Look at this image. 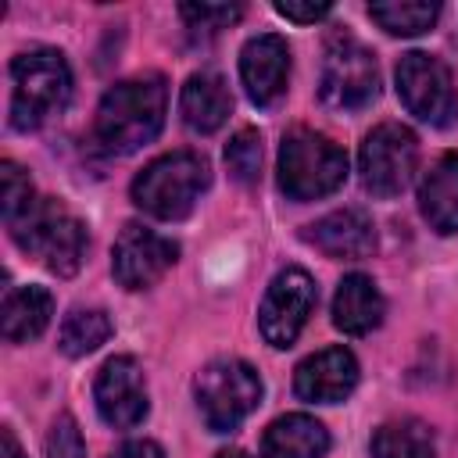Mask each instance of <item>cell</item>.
<instances>
[{
	"label": "cell",
	"mask_w": 458,
	"mask_h": 458,
	"mask_svg": "<svg viewBox=\"0 0 458 458\" xmlns=\"http://www.w3.org/2000/svg\"><path fill=\"white\" fill-rule=\"evenodd\" d=\"M54 315V297L43 286H18L4 297V336L11 344L36 340Z\"/></svg>",
	"instance_id": "20"
},
{
	"label": "cell",
	"mask_w": 458,
	"mask_h": 458,
	"mask_svg": "<svg viewBox=\"0 0 458 458\" xmlns=\"http://www.w3.org/2000/svg\"><path fill=\"white\" fill-rule=\"evenodd\" d=\"M179 14H182V21H186L190 32L215 36V32L229 29L243 14V7L240 4H182Z\"/></svg>",
	"instance_id": "25"
},
{
	"label": "cell",
	"mask_w": 458,
	"mask_h": 458,
	"mask_svg": "<svg viewBox=\"0 0 458 458\" xmlns=\"http://www.w3.org/2000/svg\"><path fill=\"white\" fill-rule=\"evenodd\" d=\"M315 301H318V290H315V279L304 268L293 265V268L276 272V279L265 290L261 311H258L261 336L272 347H290L297 340V333L304 329Z\"/></svg>",
	"instance_id": "10"
},
{
	"label": "cell",
	"mask_w": 458,
	"mask_h": 458,
	"mask_svg": "<svg viewBox=\"0 0 458 458\" xmlns=\"http://www.w3.org/2000/svg\"><path fill=\"white\" fill-rule=\"evenodd\" d=\"M347 179V154L344 147H336L329 136L315 132V129H290L279 143V190L304 204V200H318L329 197L333 190H340Z\"/></svg>",
	"instance_id": "5"
},
{
	"label": "cell",
	"mask_w": 458,
	"mask_h": 458,
	"mask_svg": "<svg viewBox=\"0 0 458 458\" xmlns=\"http://www.w3.org/2000/svg\"><path fill=\"white\" fill-rule=\"evenodd\" d=\"M111 336V318L100 308H75L64 322H61V351L68 358H86L93 354L100 344H107Z\"/></svg>",
	"instance_id": "23"
},
{
	"label": "cell",
	"mask_w": 458,
	"mask_h": 458,
	"mask_svg": "<svg viewBox=\"0 0 458 458\" xmlns=\"http://www.w3.org/2000/svg\"><path fill=\"white\" fill-rule=\"evenodd\" d=\"M165 107H168V89L161 75L125 79L104 93L93 122V140L107 154H132L161 132Z\"/></svg>",
	"instance_id": "1"
},
{
	"label": "cell",
	"mask_w": 458,
	"mask_h": 458,
	"mask_svg": "<svg viewBox=\"0 0 458 458\" xmlns=\"http://www.w3.org/2000/svg\"><path fill=\"white\" fill-rule=\"evenodd\" d=\"M369 18L379 29H386L390 36H422L440 18V4H433V0H386V4H369Z\"/></svg>",
	"instance_id": "22"
},
{
	"label": "cell",
	"mask_w": 458,
	"mask_h": 458,
	"mask_svg": "<svg viewBox=\"0 0 458 458\" xmlns=\"http://www.w3.org/2000/svg\"><path fill=\"white\" fill-rule=\"evenodd\" d=\"M240 79H243L247 97L258 107H272L286 93V79H290L286 39L276 32H261V36L247 39L240 50Z\"/></svg>",
	"instance_id": "13"
},
{
	"label": "cell",
	"mask_w": 458,
	"mask_h": 458,
	"mask_svg": "<svg viewBox=\"0 0 458 458\" xmlns=\"http://www.w3.org/2000/svg\"><path fill=\"white\" fill-rule=\"evenodd\" d=\"M358 386V361L347 347H326L304 358L293 372V390L311 404H336Z\"/></svg>",
	"instance_id": "15"
},
{
	"label": "cell",
	"mask_w": 458,
	"mask_h": 458,
	"mask_svg": "<svg viewBox=\"0 0 458 458\" xmlns=\"http://www.w3.org/2000/svg\"><path fill=\"white\" fill-rule=\"evenodd\" d=\"M318 97L333 111H361L379 97V64L351 32H333L326 39Z\"/></svg>",
	"instance_id": "6"
},
{
	"label": "cell",
	"mask_w": 458,
	"mask_h": 458,
	"mask_svg": "<svg viewBox=\"0 0 458 458\" xmlns=\"http://www.w3.org/2000/svg\"><path fill=\"white\" fill-rule=\"evenodd\" d=\"M372 458H437V444L426 422L397 419L372 433Z\"/></svg>",
	"instance_id": "21"
},
{
	"label": "cell",
	"mask_w": 458,
	"mask_h": 458,
	"mask_svg": "<svg viewBox=\"0 0 458 458\" xmlns=\"http://www.w3.org/2000/svg\"><path fill=\"white\" fill-rule=\"evenodd\" d=\"M229 107H233V97H229V86L218 72H193L186 79L182 97H179V111L193 132L208 136V132L222 129L229 118Z\"/></svg>",
	"instance_id": "18"
},
{
	"label": "cell",
	"mask_w": 458,
	"mask_h": 458,
	"mask_svg": "<svg viewBox=\"0 0 458 458\" xmlns=\"http://www.w3.org/2000/svg\"><path fill=\"white\" fill-rule=\"evenodd\" d=\"M383 293L365 272H351L340 279L333 297V326L347 336H365L383 322Z\"/></svg>",
	"instance_id": "16"
},
{
	"label": "cell",
	"mask_w": 458,
	"mask_h": 458,
	"mask_svg": "<svg viewBox=\"0 0 458 458\" xmlns=\"http://www.w3.org/2000/svg\"><path fill=\"white\" fill-rule=\"evenodd\" d=\"M397 97L401 104L429 125H447L454 114V82L451 68L422 50H411L397 61Z\"/></svg>",
	"instance_id": "9"
},
{
	"label": "cell",
	"mask_w": 458,
	"mask_h": 458,
	"mask_svg": "<svg viewBox=\"0 0 458 458\" xmlns=\"http://www.w3.org/2000/svg\"><path fill=\"white\" fill-rule=\"evenodd\" d=\"M175 258H179V247L168 236L140 222H125L111 250V272L125 290H147L175 265Z\"/></svg>",
	"instance_id": "11"
},
{
	"label": "cell",
	"mask_w": 458,
	"mask_h": 458,
	"mask_svg": "<svg viewBox=\"0 0 458 458\" xmlns=\"http://www.w3.org/2000/svg\"><path fill=\"white\" fill-rule=\"evenodd\" d=\"M193 394H197V408H200L208 429L211 433H229L258 408L261 379L247 361L218 358V361L200 369V376L193 383Z\"/></svg>",
	"instance_id": "7"
},
{
	"label": "cell",
	"mask_w": 458,
	"mask_h": 458,
	"mask_svg": "<svg viewBox=\"0 0 458 458\" xmlns=\"http://www.w3.org/2000/svg\"><path fill=\"white\" fill-rule=\"evenodd\" d=\"M47 458H86V444H82V433L72 415L54 419L50 437H47Z\"/></svg>",
	"instance_id": "27"
},
{
	"label": "cell",
	"mask_w": 458,
	"mask_h": 458,
	"mask_svg": "<svg viewBox=\"0 0 458 458\" xmlns=\"http://www.w3.org/2000/svg\"><path fill=\"white\" fill-rule=\"evenodd\" d=\"M11 240L43 261L54 276H75L86 254V225L57 200V197H36L25 215H18L11 225Z\"/></svg>",
	"instance_id": "4"
},
{
	"label": "cell",
	"mask_w": 458,
	"mask_h": 458,
	"mask_svg": "<svg viewBox=\"0 0 458 458\" xmlns=\"http://www.w3.org/2000/svg\"><path fill=\"white\" fill-rule=\"evenodd\" d=\"M111 458H165V451L154 440H125Z\"/></svg>",
	"instance_id": "29"
},
{
	"label": "cell",
	"mask_w": 458,
	"mask_h": 458,
	"mask_svg": "<svg viewBox=\"0 0 458 458\" xmlns=\"http://www.w3.org/2000/svg\"><path fill=\"white\" fill-rule=\"evenodd\" d=\"M333 11V4H326V0H279L276 4V14H283L286 21H301V25H308V21H318V18H326Z\"/></svg>",
	"instance_id": "28"
},
{
	"label": "cell",
	"mask_w": 458,
	"mask_h": 458,
	"mask_svg": "<svg viewBox=\"0 0 458 458\" xmlns=\"http://www.w3.org/2000/svg\"><path fill=\"white\" fill-rule=\"evenodd\" d=\"M415 165H419V140L408 125L401 122H383L376 125L365 143H361V154H358V172H361V186L365 193L386 200V197H397L411 175H415Z\"/></svg>",
	"instance_id": "8"
},
{
	"label": "cell",
	"mask_w": 458,
	"mask_h": 458,
	"mask_svg": "<svg viewBox=\"0 0 458 458\" xmlns=\"http://www.w3.org/2000/svg\"><path fill=\"white\" fill-rule=\"evenodd\" d=\"M93 397H97L100 419L114 429L140 426L147 419V408H150L143 369L129 354H114L104 361V369L97 372V383H93Z\"/></svg>",
	"instance_id": "12"
},
{
	"label": "cell",
	"mask_w": 458,
	"mask_h": 458,
	"mask_svg": "<svg viewBox=\"0 0 458 458\" xmlns=\"http://www.w3.org/2000/svg\"><path fill=\"white\" fill-rule=\"evenodd\" d=\"M0 186H4V222L11 225L18 215H25V211L32 208L36 193H32L29 175H25L14 161H4V168H0Z\"/></svg>",
	"instance_id": "26"
},
{
	"label": "cell",
	"mask_w": 458,
	"mask_h": 458,
	"mask_svg": "<svg viewBox=\"0 0 458 458\" xmlns=\"http://www.w3.org/2000/svg\"><path fill=\"white\" fill-rule=\"evenodd\" d=\"M329 433L311 415H279L261 437V458H326Z\"/></svg>",
	"instance_id": "19"
},
{
	"label": "cell",
	"mask_w": 458,
	"mask_h": 458,
	"mask_svg": "<svg viewBox=\"0 0 458 458\" xmlns=\"http://www.w3.org/2000/svg\"><path fill=\"white\" fill-rule=\"evenodd\" d=\"M215 458H247V451H240V447H229V451H218Z\"/></svg>",
	"instance_id": "31"
},
{
	"label": "cell",
	"mask_w": 458,
	"mask_h": 458,
	"mask_svg": "<svg viewBox=\"0 0 458 458\" xmlns=\"http://www.w3.org/2000/svg\"><path fill=\"white\" fill-rule=\"evenodd\" d=\"M301 240L308 247H315L326 258L336 261H351V258H365L376 247V225L361 208H340L322 215L318 222L304 225Z\"/></svg>",
	"instance_id": "14"
},
{
	"label": "cell",
	"mask_w": 458,
	"mask_h": 458,
	"mask_svg": "<svg viewBox=\"0 0 458 458\" xmlns=\"http://www.w3.org/2000/svg\"><path fill=\"white\" fill-rule=\"evenodd\" d=\"M225 165L240 186H254L261 179V136L254 129H240L225 143Z\"/></svg>",
	"instance_id": "24"
},
{
	"label": "cell",
	"mask_w": 458,
	"mask_h": 458,
	"mask_svg": "<svg viewBox=\"0 0 458 458\" xmlns=\"http://www.w3.org/2000/svg\"><path fill=\"white\" fill-rule=\"evenodd\" d=\"M72 100V68L61 50L36 47L11 61V125L18 132L57 118Z\"/></svg>",
	"instance_id": "2"
},
{
	"label": "cell",
	"mask_w": 458,
	"mask_h": 458,
	"mask_svg": "<svg viewBox=\"0 0 458 458\" xmlns=\"http://www.w3.org/2000/svg\"><path fill=\"white\" fill-rule=\"evenodd\" d=\"M211 182V165L197 150H172L154 157L136 179H132V200L147 215L161 222H179L193 211L200 193Z\"/></svg>",
	"instance_id": "3"
},
{
	"label": "cell",
	"mask_w": 458,
	"mask_h": 458,
	"mask_svg": "<svg viewBox=\"0 0 458 458\" xmlns=\"http://www.w3.org/2000/svg\"><path fill=\"white\" fill-rule=\"evenodd\" d=\"M419 211L440 236L458 233V154H444L419 182Z\"/></svg>",
	"instance_id": "17"
},
{
	"label": "cell",
	"mask_w": 458,
	"mask_h": 458,
	"mask_svg": "<svg viewBox=\"0 0 458 458\" xmlns=\"http://www.w3.org/2000/svg\"><path fill=\"white\" fill-rule=\"evenodd\" d=\"M0 440H4V458H25V454H21V447H18V440H14V433H11V429H4V433H0Z\"/></svg>",
	"instance_id": "30"
}]
</instances>
